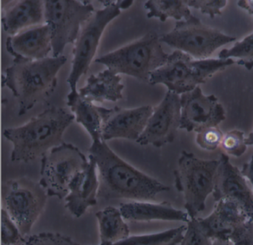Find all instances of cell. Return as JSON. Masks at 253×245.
Here are the masks:
<instances>
[{
	"label": "cell",
	"mask_w": 253,
	"mask_h": 245,
	"mask_svg": "<svg viewBox=\"0 0 253 245\" xmlns=\"http://www.w3.org/2000/svg\"><path fill=\"white\" fill-rule=\"evenodd\" d=\"M220 160H204L195 154L183 151L174 171V187L184 199V207L189 218L205 209L206 202L212 194Z\"/></svg>",
	"instance_id": "cell-5"
},
{
	"label": "cell",
	"mask_w": 253,
	"mask_h": 245,
	"mask_svg": "<svg viewBox=\"0 0 253 245\" xmlns=\"http://www.w3.org/2000/svg\"><path fill=\"white\" fill-rule=\"evenodd\" d=\"M219 59L236 58L237 64L247 69L253 68V34L247 36L241 41L237 42L230 49H225L218 53Z\"/></svg>",
	"instance_id": "cell-26"
},
{
	"label": "cell",
	"mask_w": 253,
	"mask_h": 245,
	"mask_svg": "<svg viewBox=\"0 0 253 245\" xmlns=\"http://www.w3.org/2000/svg\"><path fill=\"white\" fill-rule=\"evenodd\" d=\"M192 60L193 58L187 53L174 50L163 66L152 72L149 84L165 85L168 91L178 95L194 90L201 83L194 74Z\"/></svg>",
	"instance_id": "cell-15"
},
{
	"label": "cell",
	"mask_w": 253,
	"mask_h": 245,
	"mask_svg": "<svg viewBox=\"0 0 253 245\" xmlns=\"http://www.w3.org/2000/svg\"><path fill=\"white\" fill-rule=\"evenodd\" d=\"M75 120L74 114L64 108L52 107L23 126L5 129L4 137L13 144L11 161L29 163L43 157L64 143L63 134Z\"/></svg>",
	"instance_id": "cell-2"
},
{
	"label": "cell",
	"mask_w": 253,
	"mask_h": 245,
	"mask_svg": "<svg viewBox=\"0 0 253 245\" xmlns=\"http://www.w3.org/2000/svg\"><path fill=\"white\" fill-rule=\"evenodd\" d=\"M241 172H242L243 175L245 177L246 179L247 180L250 187H252L253 190V153L251 157H250V160L243 165Z\"/></svg>",
	"instance_id": "cell-35"
},
{
	"label": "cell",
	"mask_w": 253,
	"mask_h": 245,
	"mask_svg": "<svg viewBox=\"0 0 253 245\" xmlns=\"http://www.w3.org/2000/svg\"><path fill=\"white\" fill-rule=\"evenodd\" d=\"M119 209L124 219L132 222L153 221L188 222L189 220L187 212L176 209L167 201L151 203L134 200L129 203H121Z\"/></svg>",
	"instance_id": "cell-19"
},
{
	"label": "cell",
	"mask_w": 253,
	"mask_h": 245,
	"mask_svg": "<svg viewBox=\"0 0 253 245\" xmlns=\"http://www.w3.org/2000/svg\"><path fill=\"white\" fill-rule=\"evenodd\" d=\"M250 218V220H251L252 223H253V216H252L251 218Z\"/></svg>",
	"instance_id": "cell-40"
},
{
	"label": "cell",
	"mask_w": 253,
	"mask_h": 245,
	"mask_svg": "<svg viewBox=\"0 0 253 245\" xmlns=\"http://www.w3.org/2000/svg\"><path fill=\"white\" fill-rule=\"evenodd\" d=\"M186 229V225H182L160 233L129 236L113 245H178Z\"/></svg>",
	"instance_id": "cell-25"
},
{
	"label": "cell",
	"mask_w": 253,
	"mask_h": 245,
	"mask_svg": "<svg viewBox=\"0 0 253 245\" xmlns=\"http://www.w3.org/2000/svg\"><path fill=\"white\" fill-rule=\"evenodd\" d=\"M88 153L97 165L98 198L149 201L159 193L170 190L168 186L128 164L103 140L92 141Z\"/></svg>",
	"instance_id": "cell-1"
},
{
	"label": "cell",
	"mask_w": 253,
	"mask_h": 245,
	"mask_svg": "<svg viewBox=\"0 0 253 245\" xmlns=\"http://www.w3.org/2000/svg\"><path fill=\"white\" fill-rule=\"evenodd\" d=\"M44 1L26 0L14 3L8 7L2 18L4 31L11 36L42 25L44 17Z\"/></svg>",
	"instance_id": "cell-20"
},
{
	"label": "cell",
	"mask_w": 253,
	"mask_h": 245,
	"mask_svg": "<svg viewBox=\"0 0 253 245\" xmlns=\"http://www.w3.org/2000/svg\"><path fill=\"white\" fill-rule=\"evenodd\" d=\"M5 47L14 62L45 59L52 50L51 28L47 24L27 28L8 37Z\"/></svg>",
	"instance_id": "cell-16"
},
{
	"label": "cell",
	"mask_w": 253,
	"mask_h": 245,
	"mask_svg": "<svg viewBox=\"0 0 253 245\" xmlns=\"http://www.w3.org/2000/svg\"><path fill=\"white\" fill-rule=\"evenodd\" d=\"M180 129L188 132H201L217 126L226 120L225 110L214 95H204L199 86L180 96Z\"/></svg>",
	"instance_id": "cell-12"
},
{
	"label": "cell",
	"mask_w": 253,
	"mask_h": 245,
	"mask_svg": "<svg viewBox=\"0 0 253 245\" xmlns=\"http://www.w3.org/2000/svg\"><path fill=\"white\" fill-rule=\"evenodd\" d=\"M89 161L78 147L63 143L51 148L41 159L39 183L48 197L65 198L77 175L86 169Z\"/></svg>",
	"instance_id": "cell-7"
},
{
	"label": "cell",
	"mask_w": 253,
	"mask_h": 245,
	"mask_svg": "<svg viewBox=\"0 0 253 245\" xmlns=\"http://www.w3.org/2000/svg\"><path fill=\"white\" fill-rule=\"evenodd\" d=\"M26 245V243H25L24 245Z\"/></svg>",
	"instance_id": "cell-41"
},
{
	"label": "cell",
	"mask_w": 253,
	"mask_h": 245,
	"mask_svg": "<svg viewBox=\"0 0 253 245\" xmlns=\"http://www.w3.org/2000/svg\"><path fill=\"white\" fill-rule=\"evenodd\" d=\"M45 22L51 31L53 56L63 55L68 44L75 43L81 28L95 10L89 1H44Z\"/></svg>",
	"instance_id": "cell-8"
},
{
	"label": "cell",
	"mask_w": 253,
	"mask_h": 245,
	"mask_svg": "<svg viewBox=\"0 0 253 245\" xmlns=\"http://www.w3.org/2000/svg\"><path fill=\"white\" fill-rule=\"evenodd\" d=\"M180 97L168 91L161 103L154 108L146 129L136 142L158 148L171 144L180 129Z\"/></svg>",
	"instance_id": "cell-11"
},
{
	"label": "cell",
	"mask_w": 253,
	"mask_h": 245,
	"mask_svg": "<svg viewBox=\"0 0 253 245\" xmlns=\"http://www.w3.org/2000/svg\"><path fill=\"white\" fill-rule=\"evenodd\" d=\"M161 37L150 31L141 38L95 59L117 74H124L149 83L151 74L168 60Z\"/></svg>",
	"instance_id": "cell-4"
},
{
	"label": "cell",
	"mask_w": 253,
	"mask_h": 245,
	"mask_svg": "<svg viewBox=\"0 0 253 245\" xmlns=\"http://www.w3.org/2000/svg\"><path fill=\"white\" fill-rule=\"evenodd\" d=\"M211 245H232L230 240L226 239H214L211 242Z\"/></svg>",
	"instance_id": "cell-38"
},
{
	"label": "cell",
	"mask_w": 253,
	"mask_h": 245,
	"mask_svg": "<svg viewBox=\"0 0 253 245\" xmlns=\"http://www.w3.org/2000/svg\"><path fill=\"white\" fill-rule=\"evenodd\" d=\"M124 89L121 76L107 68L96 75H90L86 84L78 92L81 97L93 102H117L122 99Z\"/></svg>",
	"instance_id": "cell-21"
},
{
	"label": "cell",
	"mask_w": 253,
	"mask_h": 245,
	"mask_svg": "<svg viewBox=\"0 0 253 245\" xmlns=\"http://www.w3.org/2000/svg\"><path fill=\"white\" fill-rule=\"evenodd\" d=\"M238 5L253 16V1H238Z\"/></svg>",
	"instance_id": "cell-37"
},
{
	"label": "cell",
	"mask_w": 253,
	"mask_h": 245,
	"mask_svg": "<svg viewBox=\"0 0 253 245\" xmlns=\"http://www.w3.org/2000/svg\"><path fill=\"white\" fill-rule=\"evenodd\" d=\"M215 178L213 197L215 202L229 199L239 203L249 218L253 216V190L241 170L234 166L229 156L222 152Z\"/></svg>",
	"instance_id": "cell-14"
},
{
	"label": "cell",
	"mask_w": 253,
	"mask_h": 245,
	"mask_svg": "<svg viewBox=\"0 0 253 245\" xmlns=\"http://www.w3.org/2000/svg\"><path fill=\"white\" fill-rule=\"evenodd\" d=\"M235 40L236 37L204 25L194 15L177 21L171 31L161 37V43L198 59H208L217 49Z\"/></svg>",
	"instance_id": "cell-9"
},
{
	"label": "cell",
	"mask_w": 253,
	"mask_h": 245,
	"mask_svg": "<svg viewBox=\"0 0 253 245\" xmlns=\"http://www.w3.org/2000/svg\"><path fill=\"white\" fill-rule=\"evenodd\" d=\"M100 1L104 4V8L95 10L81 28L75 43L72 71L67 79L72 91H77L80 79L88 72L105 28L121 14V1Z\"/></svg>",
	"instance_id": "cell-10"
},
{
	"label": "cell",
	"mask_w": 253,
	"mask_h": 245,
	"mask_svg": "<svg viewBox=\"0 0 253 245\" xmlns=\"http://www.w3.org/2000/svg\"><path fill=\"white\" fill-rule=\"evenodd\" d=\"M95 216L100 232V245H113L129 237V228L120 209L106 206L96 212Z\"/></svg>",
	"instance_id": "cell-23"
},
{
	"label": "cell",
	"mask_w": 253,
	"mask_h": 245,
	"mask_svg": "<svg viewBox=\"0 0 253 245\" xmlns=\"http://www.w3.org/2000/svg\"><path fill=\"white\" fill-rule=\"evenodd\" d=\"M246 144L247 146H253V130L250 132L247 138H246Z\"/></svg>",
	"instance_id": "cell-39"
},
{
	"label": "cell",
	"mask_w": 253,
	"mask_h": 245,
	"mask_svg": "<svg viewBox=\"0 0 253 245\" xmlns=\"http://www.w3.org/2000/svg\"><path fill=\"white\" fill-rule=\"evenodd\" d=\"M54 245H81L72 240L69 236H64L60 233H55V242Z\"/></svg>",
	"instance_id": "cell-36"
},
{
	"label": "cell",
	"mask_w": 253,
	"mask_h": 245,
	"mask_svg": "<svg viewBox=\"0 0 253 245\" xmlns=\"http://www.w3.org/2000/svg\"><path fill=\"white\" fill-rule=\"evenodd\" d=\"M67 99V105L75 116V120L85 128L92 141L102 140V126L106 108L97 106L83 98L78 91H71Z\"/></svg>",
	"instance_id": "cell-22"
},
{
	"label": "cell",
	"mask_w": 253,
	"mask_h": 245,
	"mask_svg": "<svg viewBox=\"0 0 253 245\" xmlns=\"http://www.w3.org/2000/svg\"><path fill=\"white\" fill-rule=\"evenodd\" d=\"M154 107L143 105L137 108H124L115 106L105 108L102 126V140H130L137 141L146 129Z\"/></svg>",
	"instance_id": "cell-13"
},
{
	"label": "cell",
	"mask_w": 253,
	"mask_h": 245,
	"mask_svg": "<svg viewBox=\"0 0 253 245\" xmlns=\"http://www.w3.org/2000/svg\"><path fill=\"white\" fill-rule=\"evenodd\" d=\"M236 63L232 58L229 59H193L192 66L194 74L197 80L201 84L206 83V80L215 74L219 71L224 70L226 67L232 64Z\"/></svg>",
	"instance_id": "cell-27"
},
{
	"label": "cell",
	"mask_w": 253,
	"mask_h": 245,
	"mask_svg": "<svg viewBox=\"0 0 253 245\" xmlns=\"http://www.w3.org/2000/svg\"><path fill=\"white\" fill-rule=\"evenodd\" d=\"M223 134L218 126L207 128L197 133L196 143L198 147L207 151H214L220 148Z\"/></svg>",
	"instance_id": "cell-31"
},
{
	"label": "cell",
	"mask_w": 253,
	"mask_h": 245,
	"mask_svg": "<svg viewBox=\"0 0 253 245\" xmlns=\"http://www.w3.org/2000/svg\"><path fill=\"white\" fill-rule=\"evenodd\" d=\"M232 245H253V225L251 220L238 226L231 233Z\"/></svg>",
	"instance_id": "cell-33"
},
{
	"label": "cell",
	"mask_w": 253,
	"mask_h": 245,
	"mask_svg": "<svg viewBox=\"0 0 253 245\" xmlns=\"http://www.w3.org/2000/svg\"><path fill=\"white\" fill-rule=\"evenodd\" d=\"M2 245H22L26 243L25 238L19 230L17 224L8 215L7 211L2 208Z\"/></svg>",
	"instance_id": "cell-29"
},
{
	"label": "cell",
	"mask_w": 253,
	"mask_h": 245,
	"mask_svg": "<svg viewBox=\"0 0 253 245\" xmlns=\"http://www.w3.org/2000/svg\"><path fill=\"white\" fill-rule=\"evenodd\" d=\"M99 187L97 165L89 157L86 169L78 174L71 184L69 194L65 197V207L75 218H81L88 208L97 204Z\"/></svg>",
	"instance_id": "cell-18"
},
{
	"label": "cell",
	"mask_w": 253,
	"mask_h": 245,
	"mask_svg": "<svg viewBox=\"0 0 253 245\" xmlns=\"http://www.w3.org/2000/svg\"><path fill=\"white\" fill-rule=\"evenodd\" d=\"M148 10V18H158L161 22H166L168 18H173L177 21L185 20L192 16L189 6L185 1L178 0H150L144 4Z\"/></svg>",
	"instance_id": "cell-24"
},
{
	"label": "cell",
	"mask_w": 253,
	"mask_h": 245,
	"mask_svg": "<svg viewBox=\"0 0 253 245\" xmlns=\"http://www.w3.org/2000/svg\"><path fill=\"white\" fill-rule=\"evenodd\" d=\"M250 220L242 206L229 199L216 202L211 214L204 218H198L206 234L211 240L226 239L238 226Z\"/></svg>",
	"instance_id": "cell-17"
},
{
	"label": "cell",
	"mask_w": 253,
	"mask_h": 245,
	"mask_svg": "<svg viewBox=\"0 0 253 245\" xmlns=\"http://www.w3.org/2000/svg\"><path fill=\"white\" fill-rule=\"evenodd\" d=\"M226 0H210V1H198L188 0L185 1L189 7L199 10L203 14H207L211 18L222 14L221 10L226 4Z\"/></svg>",
	"instance_id": "cell-32"
},
{
	"label": "cell",
	"mask_w": 253,
	"mask_h": 245,
	"mask_svg": "<svg viewBox=\"0 0 253 245\" xmlns=\"http://www.w3.org/2000/svg\"><path fill=\"white\" fill-rule=\"evenodd\" d=\"M67 62L61 55L40 60L14 62L5 69L2 86L12 92L19 104L18 114H26L49 98L57 87V73Z\"/></svg>",
	"instance_id": "cell-3"
},
{
	"label": "cell",
	"mask_w": 253,
	"mask_h": 245,
	"mask_svg": "<svg viewBox=\"0 0 253 245\" xmlns=\"http://www.w3.org/2000/svg\"><path fill=\"white\" fill-rule=\"evenodd\" d=\"M48 194L39 182L22 177L2 185V208L14 221L22 235L27 237L48 200Z\"/></svg>",
	"instance_id": "cell-6"
},
{
	"label": "cell",
	"mask_w": 253,
	"mask_h": 245,
	"mask_svg": "<svg viewBox=\"0 0 253 245\" xmlns=\"http://www.w3.org/2000/svg\"><path fill=\"white\" fill-rule=\"evenodd\" d=\"M247 147L244 132L233 129L223 135L220 148L226 155L240 157L246 152Z\"/></svg>",
	"instance_id": "cell-28"
},
{
	"label": "cell",
	"mask_w": 253,
	"mask_h": 245,
	"mask_svg": "<svg viewBox=\"0 0 253 245\" xmlns=\"http://www.w3.org/2000/svg\"><path fill=\"white\" fill-rule=\"evenodd\" d=\"M55 233H41L27 238L26 245H54Z\"/></svg>",
	"instance_id": "cell-34"
},
{
	"label": "cell",
	"mask_w": 253,
	"mask_h": 245,
	"mask_svg": "<svg viewBox=\"0 0 253 245\" xmlns=\"http://www.w3.org/2000/svg\"><path fill=\"white\" fill-rule=\"evenodd\" d=\"M212 240L208 237L198 218H189L180 245H211Z\"/></svg>",
	"instance_id": "cell-30"
}]
</instances>
